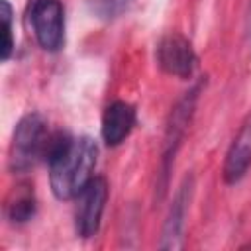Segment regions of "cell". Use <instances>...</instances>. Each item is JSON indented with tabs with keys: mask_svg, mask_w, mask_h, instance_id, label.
I'll list each match as a JSON object with an SVG mask.
<instances>
[{
	"mask_svg": "<svg viewBox=\"0 0 251 251\" xmlns=\"http://www.w3.org/2000/svg\"><path fill=\"white\" fill-rule=\"evenodd\" d=\"M251 167V112L239 126L222 167V176L227 184L239 182Z\"/></svg>",
	"mask_w": 251,
	"mask_h": 251,
	"instance_id": "cell-8",
	"label": "cell"
},
{
	"mask_svg": "<svg viewBox=\"0 0 251 251\" xmlns=\"http://www.w3.org/2000/svg\"><path fill=\"white\" fill-rule=\"evenodd\" d=\"M37 200L33 194V186L29 184H18L10 192L6 200V218L12 224H25L35 216Z\"/></svg>",
	"mask_w": 251,
	"mask_h": 251,
	"instance_id": "cell-10",
	"label": "cell"
},
{
	"mask_svg": "<svg viewBox=\"0 0 251 251\" xmlns=\"http://www.w3.org/2000/svg\"><path fill=\"white\" fill-rule=\"evenodd\" d=\"M194 192V176L188 175L180 182L178 190L173 196V202L169 206L163 231H161V249H178L182 245V235H184V224H186V214L190 206V198Z\"/></svg>",
	"mask_w": 251,
	"mask_h": 251,
	"instance_id": "cell-7",
	"label": "cell"
},
{
	"mask_svg": "<svg viewBox=\"0 0 251 251\" xmlns=\"http://www.w3.org/2000/svg\"><path fill=\"white\" fill-rule=\"evenodd\" d=\"M110 186L104 176H94L76 196L75 210V229L76 235L88 239L94 237L102 224V214L108 202Z\"/></svg>",
	"mask_w": 251,
	"mask_h": 251,
	"instance_id": "cell-5",
	"label": "cell"
},
{
	"mask_svg": "<svg viewBox=\"0 0 251 251\" xmlns=\"http://www.w3.org/2000/svg\"><path fill=\"white\" fill-rule=\"evenodd\" d=\"M131 2L133 0H86L92 14L102 20H114L122 16L131 6Z\"/></svg>",
	"mask_w": 251,
	"mask_h": 251,
	"instance_id": "cell-12",
	"label": "cell"
},
{
	"mask_svg": "<svg viewBox=\"0 0 251 251\" xmlns=\"http://www.w3.org/2000/svg\"><path fill=\"white\" fill-rule=\"evenodd\" d=\"M0 20H2V45L0 59L6 63L14 53V10L8 0H0Z\"/></svg>",
	"mask_w": 251,
	"mask_h": 251,
	"instance_id": "cell-11",
	"label": "cell"
},
{
	"mask_svg": "<svg viewBox=\"0 0 251 251\" xmlns=\"http://www.w3.org/2000/svg\"><path fill=\"white\" fill-rule=\"evenodd\" d=\"M51 133L41 114H25L14 127L8 165L14 173H25L35 167L37 161L45 159Z\"/></svg>",
	"mask_w": 251,
	"mask_h": 251,
	"instance_id": "cell-3",
	"label": "cell"
},
{
	"mask_svg": "<svg viewBox=\"0 0 251 251\" xmlns=\"http://www.w3.org/2000/svg\"><path fill=\"white\" fill-rule=\"evenodd\" d=\"M202 92V80H198L196 84H192L178 100L176 104L171 108L167 126H165V135H163V153H161V180H159V196H163V192L167 190V182H169V175L171 169L175 165L176 153L184 141V135L190 127V122L194 118V110H196V102L198 96Z\"/></svg>",
	"mask_w": 251,
	"mask_h": 251,
	"instance_id": "cell-2",
	"label": "cell"
},
{
	"mask_svg": "<svg viewBox=\"0 0 251 251\" xmlns=\"http://www.w3.org/2000/svg\"><path fill=\"white\" fill-rule=\"evenodd\" d=\"M245 37L251 43V0H249V8H247V14H245Z\"/></svg>",
	"mask_w": 251,
	"mask_h": 251,
	"instance_id": "cell-13",
	"label": "cell"
},
{
	"mask_svg": "<svg viewBox=\"0 0 251 251\" xmlns=\"http://www.w3.org/2000/svg\"><path fill=\"white\" fill-rule=\"evenodd\" d=\"M98 145L88 135L73 137L67 131L51 133L45 153L51 192L59 200H73L94 178Z\"/></svg>",
	"mask_w": 251,
	"mask_h": 251,
	"instance_id": "cell-1",
	"label": "cell"
},
{
	"mask_svg": "<svg viewBox=\"0 0 251 251\" xmlns=\"http://www.w3.org/2000/svg\"><path fill=\"white\" fill-rule=\"evenodd\" d=\"M27 18L37 45L55 53L65 43V10L59 0H31Z\"/></svg>",
	"mask_w": 251,
	"mask_h": 251,
	"instance_id": "cell-4",
	"label": "cell"
},
{
	"mask_svg": "<svg viewBox=\"0 0 251 251\" xmlns=\"http://www.w3.org/2000/svg\"><path fill=\"white\" fill-rule=\"evenodd\" d=\"M157 65L163 73L176 78H190L196 71L198 57L192 43L180 33H167L157 43Z\"/></svg>",
	"mask_w": 251,
	"mask_h": 251,
	"instance_id": "cell-6",
	"label": "cell"
},
{
	"mask_svg": "<svg viewBox=\"0 0 251 251\" xmlns=\"http://www.w3.org/2000/svg\"><path fill=\"white\" fill-rule=\"evenodd\" d=\"M135 122H137V114L129 102H124V100L112 102L104 110V116H102L100 133H102L104 143L110 147L124 143L129 137V133L133 131Z\"/></svg>",
	"mask_w": 251,
	"mask_h": 251,
	"instance_id": "cell-9",
	"label": "cell"
}]
</instances>
